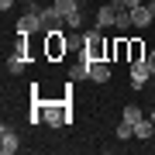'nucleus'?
Here are the masks:
<instances>
[{
    "label": "nucleus",
    "mask_w": 155,
    "mask_h": 155,
    "mask_svg": "<svg viewBox=\"0 0 155 155\" xmlns=\"http://www.w3.org/2000/svg\"><path fill=\"white\" fill-rule=\"evenodd\" d=\"M7 69H11V72H24V55H21V52H14V55L7 59Z\"/></svg>",
    "instance_id": "obj_17"
},
{
    "label": "nucleus",
    "mask_w": 155,
    "mask_h": 155,
    "mask_svg": "<svg viewBox=\"0 0 155 155\" xmlns=\"http://www.w3.org/2000/svg\"><path fill=\"white\" fill-rule=\"evenodd\" d=\"M17 35H45V21H41V14L38 11H31V14H24L21 21H17Z\"/></svg>",
    "instance_id": "obj_4"
},
{
    "label": "nucleus",
    "mask_w": 155,
    "mask_h": 155,
    "mask_svg": "<svg viewBox=\"0 0 155 155\" xmlns=\"http://www.w3.org/2000/svg\"><path fill=\"white\" fill-rule=\"evenodd\" d=\"M83 76H90V59H83L79 66L69 69V79H83Z\"/></svg>",
    "instance_id": "obj_16"
},
{
    "label": "nucleus",
    "mask_w": 155,
    "mask_h": 155,
    "mask_svg": "<svg viewBox=\"0 0 155 155\" xmlns=\"http://www.w3.org/2000/svg\"><path fill=\"white\" fill-rule=\"evenodd\" d=\"M90 79L93 83H107L110 79V66L107 62H90Z\"/></svg>",
    "instance_id": "obj_11"
},
{
    "label": "nucleus",
    "mask_w": 155,
    "mask_h": 155,
    "mask_svg": "<svg viewBox=\"0 0 155 155\" xmlns=\"http://www.w3.org/2000/svg\"><path fill=\"white\" fill-rule=\"evenodd\" d=\"M107 52H110V41H104L100 28L86 31V38H83V59H90V62H104Z\"/></svg>",
    "instance_id": "obj_2"
},
{
    "label": "nucleus",
    "mask_w": 155,
    "mask_h": 155,
    "mask_svg": "<svg viewBox=\"0 0 155 155\" xmlns=\"http://www.w3.org/2000/svg\"><path fill=\"white\" fill-rule=\"evenodd\" d=\"M66 24H69V28H83V11L69 14V17H66Z\"/></svg>",
    "instance_id": "obj_20"
},
{
    "label": "nucleus",
    "mask_w": 155,
    "mask_h": 155,
    "mask_svg": "<svg viewBox=\"0 0 155 155\" xmlns=\"http://www.w3.org/2000/svg\"><path fill=\"white\" fill-rule=\"evenodd\" d=\"M35 4H41V0H35Z\"/></svg>",
    "instance_id": "obj_25"
},
{
    "label": "nucleus",
    "mask_w": 155,
    "mask_h": 155,
    "mask_svg": "<svg viewBox=\"0 0 155 155\" xmlns=\"http://www.w3.org/2000/svg\"><path fill=\"white\" fill-rule=\"evenodd\" d=\"M38 14H41V21H45V31H59L62 28V21H66V17H62V11L55 4L52 7H38Z\"/></svg>",
    "instance_id": "obj_8"
},
{
    "label": "nucleus",
    "mask_w": 155,
    "mask_h": 155,
    "mask_svg": "<svg viewBox=\"0 0 155 155\" xmlns=\"http://www.w3.org/2000/svg\"><path fill=\"white\" fill-rule=\"evenodd\" d=\"M131 134H134V124H127V121H121V124H117V138H131Z\"/></svg>",
    "instance_id": "obj_18"
},
{
    "label": "nucleus",
    "mask_w": 155,
    "mask_h": 155,
    "mask_svg": "<svg viewBox=\"0 0 155 155\" xmlns=\"http://www.w3.org/2000/svg\"><path fill=\"white\" fill-rule=\"evenodd\" d=\"M14 7V0H0V11H11Z\"/></svg>",
    "instance_id": "obj_22"
},
{
    "label": "nucleus",
    "mask_w": 155,
    "mask_h": 155,
    "mask_svg": "<svg viewBox=\"0 0 155 155\" xmlns=\"http://www.w3.org/2000/svg\"><path fill=\"white\" fill-rule=\"evenodd\" d=\"M38 121H45L48 127H62V124H69V110H66V104H35L31 124H38Z\"/></svg>",
    "instance_id": "obj_1"
},
{
    "label": "nucleus",
    "mask_w": 155,
    "mask_h": 155,
    "mask_svg": "<svg viewBox=\"0 0 155 155\" xmlns=\"http://www.w3.org/2000/svg\"><path fill=\"white\" fill-rule=\"evenodd\" d=\"M110 59H117V62H131V41L127 38H117V41H110V52H107Z\"/></svg>",
    "instance_id": "obj_9"
},
{
    "label": "nucleus",
    "mask_w": 155,
    "mask_h": 155,
    "mask_svg": "<svg viewBox=\"0 0 155 155\" xmlns=\"http://www.w3.org/2000/svg\"><path fill=\"white\" fill-rule=\"evenodd\" d=\"M17 148H21V141H17V134L11 131V127H4V131H0V152H4V155H14Z\"/></svg>",
    "instance_id": "obj_10"
},
{
    "label": "nucleus",
    "mask_w": 155,
    "mask_h": 155,
    "mask_svg": "<svg viewBox=\"0 0 155 155\" xmlns=\"http://www.w3.org/2000/svg\"><path fill=\"white\" fill-rule=\"evenodd\" d=\"M117 11H121L117 0H114V4L97 7V28H100V31H104V28H114V24H117Z\"/></svg>",
    "instance_id": "obj_6"
},
{
    "label": "nucleus",
    "mask_w": 155,
    "mask_h": 155,
    "mask_svg": "<svg viewBox=\"0 0 155 155\" xmlns=\"http://www.w3.org/2000/svg\"><path fill=\"white\" fill-rule=\"evenodd\" d=\"M152 131H155V121H152V117H148V121L141 117V121L134 124V134H138L141 141H148V138H152Z\"/></svg>",
    "instance_id": "obj_12"
},
{
    "label": "nucleus",
    "mask_w": 155,
    "mask_h": 155,
    "mask_svg": "<svg viewBox=\"0 0 155 155\" xmlns=\"http://www.w3.org/2000/svg\"><path fill=\"white\" fill-rule=\"evenodd\" d=\"M55 7L62 11V17H69V14L79 11V0H55Z\"/></svg>",
    "instance_id": "obj_14"
},
{
    "label": "nucleus",
    "mask_w": 155,
    "mask_h": 155,
    "mask_svg": "<svg viewBox=\"0 0 155 155\" xmlns=\"http://www.w3.org/2000/svg\"><path fill=\"white\" fill-rule=\"evenodd\" d=\"M141 117H145V114H141V110H138V107H134V104H127L124 110H121V121H127V124H138Z\"/></svg>",
    "instance_id": "obj_13"
},
{
    "label": "nucleus",
    "mask_w": 155,
    "mask_h": 155,
    "mask_svg": "<svg viewBox=\"0 0 155 155\" xmlns=\"http://www.w3.org/2000/svg\"><path fill=\"white\" fill-rule=\"evenodd\" d=\"M138 59H145V45L134 38V41H131V62H138Z\"/></svg>",
    "instance_id": "obj_19"
},
{
    "label": "nucleus",
    "mask_w": 155,
    "mask_h": 155,
    "mask_svg": "<svg viewBox=\"0 0 155 155\" xmlns=\"http://www.w3.org/2000/svg\"><path fill=\"white\" fill-rule=\"evenodd\" d=\"M148 66H152V76H155V48H152V55H148Z\"/></svg>",
    "instance_id": "obj_23"
},
{
    "label": "nucleus",
    "mask_w": 155,
    "mask_h": 155,
    "mask_svg": "<svg viewBox=\"0 0 155 155\" xmlns=\"http://www.w3.org/2000/svg\"><path fill=\"white\" fill-rule=\"evenodd\" d=\"M138 4H141V0H117V7H121V11H134Z\"/></svg>",
    "instance_id": "obj_21"
},
{
    "label": "nucleus",
    "mask_w": 155,
    "mask_h": 155,
    "mask_svg": "<svg viewBox=\"0 0 155 155\" xmlns=\"http://www.w3.org/2000/svg\"><path fill=\"white\" fill-rule=\"evenodd\" d=\"M131 21H134V28H148V24L155 21V0L152 4H138L131 11Z\"/></svg>",
    "instance_id": "obj_7"
},
{
    "label": "nucleus",
    "mask_w": 155,
    "mask_h": 155,
    "mask_svg": "<svg viewBox=\"0 0 155 155\" xmlns=\"http://www.w3.org/2000/svg\"><path fill=\"white\" fill-rule=\"evenodd\" d=\"M152 121H155V110H152Z\"/></svg>",
    "instance_id": "obj_24"
},
{
    "label": "nucleus",
    "mask_w": 155,
    "mask_h": 155,
    "mask_svg": "<svg viewBox=\"0 0 155 155\" xmlns=\"http://www.w3.org/2000/svg\"><path fill=\"white\" fill-rule=\"evenodd\" d=\"M117 31H127V28H134V21H131V11H117V24H114Z\"/></svg>",
    "instance_id": "obj_15"
},
{
    "label": "nucleus",
    "mask_w": 155,
    "mask_h": 155,
    "mask_svg": "<svg viewBox=\"0 0 155 155\" xmlns=\"http://www.w3.org/2000/svg\"><path fill=\"white\" fill-rule=\"evenodd\" d=\"M152 79V66H148V59H138V62H131V90H145V83Z\"/></svg>",
    "instance_id": "obj_5"
},
{
    "label": "nucleus",
    "mask_w": 155,
    "mask_h": 155,
    "mask_svg": "<svg viewBox=\"0 0 155 155\" xmlns=\"http://www.w3.org/2000/svg\"><path fill=\"white\" fill-rule=\"evenodd\" d=\"M69 52V38H62V31H45V59H62Z\"/></svg>",
    "instance_id": "obj_3"
}]
</instances>
